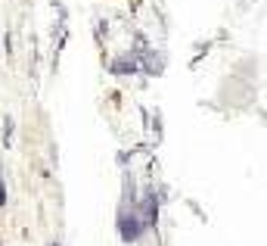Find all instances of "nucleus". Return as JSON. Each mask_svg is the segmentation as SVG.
<instances>
[{
	"mask_svg": "<svg viewBox=\"0 0 267 246\" xmlns=\"http://www.w3.org/2000/svg\"><path fill=\"white\" fill-rule=\"evenodd\" d=\"M140 224H143V221H140L134 212H131V215H121V240H124V243L137 240V237H140Z\"/></svg>",
	"mask_w": 267,
	"mask_h": 246,
	"instance_id": "nucleus-1",
	"label": "nucleus"
},
{
	"mask_svg": "<svg viewBox=\"0 0 267 246\" xmlns=\"http://www.w3.org/2000/svg\"><path fill=\"white\" fill-rule=\"evenodd\" d=\"M134 69H137L134 59H118V63L112 66V72H115V75H124V72H134Z\"/></svg>",
	"mask_w": 267,
	"mask_h": 246,
	"instance_id": "nucleus-2",
	"label": "nucleus"
},
{
	"mask_svg": "<svg viewBox=\"0 0 267 246\" xmlns=\"http://www.w3.org/2000/svg\"><path fill=\"white\" fill-rule=\"evenodd\" d=\"M0 206H7V190H4V178H0Z\"/></svg>",
	"mask_w": 267,
	"mask_h": 246,
	"instance_id": "nucleus-3",
	"label": "nucleus"
}]
</instances>
